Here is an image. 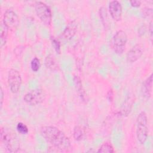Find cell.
<instances>
[{
	"label": "cell",
	"mask_w": 153,
	"mask_h": 153,
	"mask_svg": "<svg viewBox=\"0 0 153 153\" xmlns=\"http://www.w3.org/2000/svg\"><path fill=\"white\" fill-rule=\"evenodd\" d=\"M40 133L47 142L60 151H68L71 147L69 137L56 127L43 126L40 129Z\"/></svg>",
	"instance_id": "6da1fadb"
},
{
	"label": "cell",
	"mask_w": 153,
	"mask_h": 153,
	"mask_svg": "<svg viewBox=\"0 0 153 153\" xmlns=\"http://www.w3.org/2000/svg\"><path fill=\"white\" fill-rule=\"evenodd\" d=\"M1 140L10 152H17L20 149V142L15 133L10 129L3 127L1 129Z\"/></svg>",
	"instance_id": "7a4b0ae2"
},
{
	"label": "cell",
	"mask_w": 153,
	"mask_h": 153,
	"mask_svg": "<svg viewBox=\"0 0 153 153\" xmlns=\"http://www.w3.org/2000/svg\"><path fill=\"white\" fill-rule=\"evenodd\" d=\"M148 118L145 112L142 111L136 119V137L138 141L143 144L148 137Z\"/></svg>",
	"instance_id": "3957f363"
},
{
	"label": "cell",
	"mask_w": 153,
	"mask_h": 153,
	"mask_svg": "<svg viewBox=\"0 0 153 153\" xmlns=\"http://www.w3.org/2000/svg\"><path fill=\"white\" fill-rule=\"evenodd\" d=\"M127 41V35L124 30H120L116 32L111 41V46L114 51L117 54H122L125 50Z\"/></svg>",
	"instance_id": "277c9868"
},
{
	"label": "cell",
	"mask_w": 153,
	"mask_h": 153,
	"mask_svg": "<svg viewBox=\"0 0 153 153\" xmlns=\"http://www.w3.org/2000/svg\"><path fill=\"white\" fill-rule=\"evenodd\" d=\"M36 14L42 23L45 26H50L51 23L52 14L50 7L44 2L37 1L35 4Z\"/></svg>",
	"instance_id": "5b68a950"
},
{
	"label": "cell",
	"mask_w": 153,
	"mask_h": 153,
	"mask_svg": "<svg viewBox=\"0 0 153 153\" xmlns=\"http://www.w3.org/2000/svg\"><path fill=\"white\" fill-rule=\"evenodd\" d=\"M45 98V93L42 88H35L27 93L23 97L24 101L30 105H36L42 103Z\"/></svg>",
	"instance_id": "8992f818"
},
{
	"label": "cell",
	"mask_w": 153,
	"mask_h": 153,
	"mask_svg": "<svg viewBox=\"0 0 153 153\" xmlns=\"http://www.w3.org/2000/svg\"><path fill=\"white\" fill-rule=\"evenodd\" d=\"M8 83L10 91L13 93H17L22 84V77L20 72L15 69H11L8 73Z\"/></svg>",
	"instance_id": "52a82bcc"
},
{
	"label": "cell",
	"mask_w": 153,
	"mask_h": 153,
	"mask_svg": "<svg viewBox=\"0 0 153 153\" xmlns=\"http://www.w3.org/2000/svg\"><path fill=\"white\" fill-rule=\"evenodd\" d=\"M2 22L9 29H14L19 23V19L17 14L13 10L7 9L4 13Z\"/></svg>",
	"instance_id": "ba28073f"
},
{
	"label": "cell",
	"mask_w": 153,
	"mask_h": 153,
	"mask_svg": "<svg viewBox=\"0 0 153 153\" xmlns=\"http://www.w3.org/2000/svg\"><path fill=\"white\" fill-rule=\"evenodd\" d=\"M109 11L112 19L118 22L121 19L122 17V6L121 3L117 0L112 1L109 4Z\"/></svg>",
	"instance_id": "9c48e42d"
},
{
	"label": "cell",
	"mask_w": 153,
	"mask_h": 153,
	"mask_svg": "<svg viewBox=\"0 0 153 153\" xmlns=\"http://www.w3.org/2000/svg\"><path fill=\"white\" fill-rule=\"evenodd\" d=\"M143 53V47L140 44L134 45L127 53L126 59L129 63H133L136 62L140 58Z\"/></svg>",
	"instance_id": "30bf717a"
},
{
	"label": "cell",
	"mask_w": 153,
	"mask_h": 153,
	"mask_svg": "<svg viewBox=\"0 0 153 153\" xmlns=\"http://www.w3.org/2000/svg\"><path fill=\"white\" fill-rule=\"evenodd\" d=\"M77 27L78 25L75 20L70 22L65 27L63 32L61 33L60 37L66 41L71 39L75 36L77 31Z\"/></svg>",
	"instance_id": "8fae6325"
},
{
	"label": "cell",
	"mask_w": 153,
	"mask_h": 153,
	"mask_svg": "<svg viewBox=\"0 0 153 153\" xmlns=\"http://www.w3.org/2000/svg\"><path fill=\"white\" fill-rule=\"evenodd\" d=\"M153 75L151 74L143 82L141 91L143 97L146 99H149L152 95Z\"/></svg>",
	"instance_id": "7c38bea8"
},
{
	"label": "cell",
	"mask_w": 153,
	"mask_h": 153,
	"mask_svg": "<svg viewBox=\"0 0 153 153\" xmlns=\"http://www.w3.org/2000/svg\"><path fill=\"white\" fill-rule=\"evenodd\" d=\"M134 101L133 95L127 96L124 100V102L122 104V106L118 112L120 115L123 117H127L131 112Z\"/></svg>",
	"instance_id": "4fadbf2b"
},
{
	"label": "cell",
	"mask_w": 153,
	"mask_h": 153,
	"mask_svg": "<svg viewBox=\"0 0 153 153\" xmlns=\"http://www.w3.org/2000/svg\"><path fill=\"white\" fill-rule=\"evenodd\" d=\"M99 14L105 29H109L110 27V22L106 8L104 7H100L99 10Z\"/></svg>",
	"instance_id": "5bb4252c"
},
{
	"label": "cell",
	"mask_w": 153,
	"mask_h": 153,
	"mask_svg": "<svg viewBox=\"0 0 153 153\" xmlns=\"http://www.w3.org/2000/svg\"><path fill=\"white\" fill-rule=\"evenodd\" d=\"M74 84H75L76 90H77V92H78V94L79 95L81 99L83 101H85L86 100L85 93L84 90L82 87V83H81L80 78L78 76H75L74 78Z\"/></svg>",
	"instance_id": "9a60e30c"
},
{
	"label": "cell",
	"mask_w": 153,
	"mask_h": 153,
	"mask_svg": "<svg viewBox=\"0 0 153 153\" xmlns=\"http://www.w3.org/2000/svg\"><path fill=\"white\" fill-rule=\"evenodd\" d=\"M8 30L9 29L2 22H1L0 32V45L1 48L6 44L8 34Z\"/></svg>",
	"instance_id": "2e32d148"
},
{
	"label": "cell",
	"mask_w": 153,
	"mask_h": 153,
	"mask_svg": "<svg viewBox=\"0 0 153 153\" xmlns=\"http://www.w3.org/2000/svg\"><path fill=\"white\" fill-rule=\"evenodd\" d=\"M85 135V130L84 129L79 126H76L74 128L73 131V136L75 140L76 141H80L84 139Z\"/></svg>",
	"instance_id": "e0dca14e"
},
{
	"label": "cell",
	"mask_w": 153,
	"mask_h": 153,
	"mask_svg": "<svg viewBox=\"0 0 153 153\" xmlns=\"http://www.w3.org/2000/svg\"><path fill=\"white\" fill-rule=\"evenodd\" d=\"M45 66L46 68L52 71H55L58 69V65L53 58V56L48 55L45 59Z\"/></svg>",
	"instance_id": "ac0fdd59"
},
{
	"label": "cell",
	"mask_w": 153,
	"mask_h": 153,
	"mask_svg": "<svg viewBox=\"0 0 153 153\" xmlns=\"http://www.w3.org/2000/svg\"><path fill=\"white\" fill-rule=\"evenodd\" d=\"M97 152L99 153H113L114 152V148L112 144L109 142L103 143L99 148Z\"/></svg>",
	"instance_id": "d6986e66"
},
{
	"label": "cell",
	"mask_w": 153,
	"mask_h": 153,
	"mask_svg": "<svg viewBox=\"0 0 153 153\" xmlns=\"http://www.w3.org/2000/svg\"><path fill=\"white\" fill-rule=\"evenodd\" d=\"M50 41L52 44V46L57 54H60L61 52V49H60V42L59 40L56 38L54 36H50Z\"/></svg>",
	"instance_id": "ffe728a7"
},
{
	"label": "cell",
	"mask_w": 153,
	"mask_h": 153,
	"mask_svg": "<svg viewBox=\"0 0 153 153\" xmlns=\"http://www.w3.org/2000/svg\"><path fill=\"white\" fill-rule=\"evenodd\" d=\"M41 66L40 60L37 57H33L30 62V68L33 72H37L39 71Z\"/></svg>",
	"instance_id": "44dd1931"
},
{
	"label": "cell",
	"mask_w": 153,
	"mask_h": 153,
	"mask_svg": "<svg viewBox=\"0 0 153 153\" xmlns=\"http://www.w3.org/2000/svg\"><path fill=\"white\" fill-rule=\"evenodd\" d=\"M16 130L19 133L22 134H26L29 131L27 127L24 123L21 122L17 123L16 126Z\"/></svg>",
	"instance_id": "7402d4cb"
},
{
	"label": "cell",
	"mask_w": 153,
	"mask_h": 153,
	"mask_svg": "<svg viewBox=\"0 0 153 153\" xmlns=\"http://www.w3.org/2000/svg\"><path fill=\"white\" fill-rule=\"evenodd\" d=\"M142 14L143 17H151L152 15V9L151 8H145L142 9Z\"/></svg>",
	"instance_id": "603a6c76"
},
{
	"label": "cell",
	"mask_w": 153,
	"mask_h": 153,
	"mask_svg": "<svg viewBox=\"0 0 153 153\" xmlns=\"http://www.w3.org/2000/svg\"><path fill=\"white\" fill-rule=\"evenodd\" d=\"M130 3L131 7H139L141 5V1H138V0H132V1H130Z\"/></svg>",
	"instance_id": "cb8c5ba5"
},
{
	"label": "cell",
	"mask_w": 153,
	"mask_h": 153,
	"mask_svg": "<svg viewBox=\"0 0 153 153\" xmlns=\"http://www.w3.org/2000/svg\"><path fill=\"white\" fill-rule=\"evenodd\" d=\"M4 97V91H3V90H2V87H1V90H0V106H1V109H2V107Z\"/></svg>",
	"instance_id": "d4e9b609"
},
{
	"label": "cell",
	"mask_w": 153,
	"mask_h": 153,
	"mask_svg": "<svg viewBox=\"0 0 153 153\" xmlns=\"http://www.w3.org/2000/svg\"><path fill=\"white\" fill-rule=\"evenodd\" d=\"M107 98L109 100V101H111V102L112 101L113 98H114V93H113V91H112V90H109V91L108 92V93H107Z\"/></svg>",
	"instance_id": "484cf974"
},
{
	"label": "cell",
	"mask_w": 153,
	"mask_h": 153,
	"mask_svg": "<svg viewBox=\"0 0 153 153\" xmlns=\"http://www.w3.org/2000/svg\"><path fill=\"white\" fill-rule=\"evenodd\" d=\"M152 29H153V24H152V21H151L149 25L148 26V29H149V34H150V38L151 39V41L152 40Z\"/></svg>",
	"instance_id": "4316f807"
},
{
	"label": "cell",
	"mask_w": 153,
	"mask_h": 153,
	"mask_svg": "<svg viewBox=\"0 0 153 153\" xmlns=\"http://www.w3.org/2000/svg\"><path fill=\"white\" fill-rule=\"evenodd\" d=\"M145 26H142L139 29V35H143L145 32Z\"/></svg>",
	"instance_id": "83f0119b"
}]
</instances>
